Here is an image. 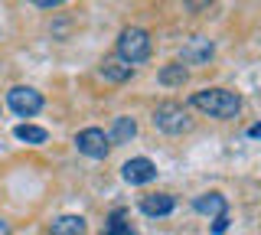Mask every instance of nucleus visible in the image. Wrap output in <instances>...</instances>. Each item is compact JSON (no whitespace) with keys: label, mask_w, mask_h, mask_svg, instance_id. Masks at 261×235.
Wrapping results in <instances>:
<instances>
[{"label":"nucleus","mask_w":261,"mask_h":235,"mask_svg":"<svg viewBox=\"0 0 261 235\" xmlns=\"http://www.w3.org/2000/svg\"><path fill=\"white\" fill-rule=\"evenodd\" d=\"M193 108L206 111L209 118H219V121H228L242 111V95L239 92H228V88H202L190 98Z\"/></svg>","instance_id":"1"},{"label":"nucleus","mask_w":261,"mask_h":235,"mask_svg":"<svg viewBox=\"0 0 261 235\" xmlns=\"http://www.w3.org/2000/svg\"><path fill=\"white\" fill-rule=\"evenodd\" d=\"M153 49V43H150V33L141 27H127V30H121V36H118V56L124 62H130V66H137V62H144L147 56H150Z\"/></svg>","instance_id":"2"},{"label":"nucleus","mask_w":261,"mask_h":235,"mask_svg":"<svg viewBox=\"0 0 261 235\" xmlns=\"http://www.w3.org/2000/svg\"><path fill=\"white\" fill-rule=\"evenodd\" d=\"M153 127L163 131V134H186V131H193V118L186 115L183 105L163 101V105L153 108Z\"/></svg>","instance_id":"3"},{"label":"nucleus","mask_w":261,"mask_h":235,"mask_svg":"<svg viewBox=\"0 0 261 235\" xmlns=\"http://www.w3.org/2000/svg\"><path fill=\"white\" fill-rule=\"evenodd\" d=\"M7 105H10V111H16L20 118H33L43 111V95L36 92V88H27V85H16L7 92Z\"/></svg>","instance_id":"4"},{"label":"nucleus","mask_w":261,"mask_h":235,"mask_svg":"<svg viewBox=\"0 0 261 235\" xmlns=\"http://www.w3.org/2000/svg\"><path fill=\"white\" fill-rule=\"evenodd\" d=\"M75 147H79V153H85L92 160H105L111 150V141L101 127H85V131L75 134Z\"/></svg>","instance_id":"5"},{"label":"nucleus","mask_w":261,"mask_h":235,"mask_svg":"<svg viewBox=\"0 0 261 235\" xmlns=\"http://www.w3.org/2000/svg\"><path fill=\"white\" fill-rule=\"evenodd\" d=\"M212 56H216V43L206 39V36H190V39H183V46H179L183 66H206Z\"/></svg>","instance_id":"6"},{"label":"nucleus","mask_w":261,"mask_h":235,"mask_svg":"<svg viewBox=\"0 0 261 235\" xmlns=\"http://www.w3.org/2000/svg\"><path fill=\"white\" fill-rule=\"evenodd\" d=\"M121 176H124L130 186H144V183H150L153 176H157V167H153V160H147V157H134V160H127V164L121 167Z\"/></svg>","instance_id":"7"},{"label":"nucleus","mask_w":261,"mask_h":235,"mask_svg":"<svg viewBox=\"0 0 261 235\" xmlns=\"http://www.w3.org/2000/svg\"><path fill=\"white\" fill-rule=\"evenodd\" d=\"M98 75H101L105 82L121 85V82H127V79L134 75V66H130V62H124V59H105L101 69H98Z\"/></svg>","instance_id":"8"},{"label":"nucleus","mask_w":261,"mask_h":235,"mask_svg":"<svg viewBox=\"0 0 261 235\" xmlns=\"http://www.w3.org/2000/svg\"><path fill=\"white\" fill-rule=\"evenodd\" d=\"M173 206H176V199L170 196V193H150V196L141 199V209L147 216H170Z\"/></svg>","instance_id":"9"},{"label":"nucleus","mask_w":261,"mask_h":235,"mask_svg":"<svg viewBox=\"0 0 261 235\" xmlns=\"http://www.w3.org/2000/svg\"><path fill=\"white\" fill-rule=\"evenodd\" d=\"M193 206H196V213H202V216H222L225 209H228V202L222 193H202V196H196L193 199Z\"/></svg>","instance_id":"10"},{"label":"nucleus","mask_w":261,"mask_h":235,"mask_svg":"<svg viewBox=\"0 0 261 235\" xmlns=\"http://www.w3.org/2000/svg\"><path fill=\"white\" fill-rule=\"evenodd\" d=\"M85 219L82 216H59L53 219V225H49V232L53 235H85Z\"/></svg>","instance_id":"11"},{"label":"nucleus","mask_w":261,"mask_h":235,"mask_svg":"<svg viewBox=\"0 0 261 235\" xmlns=\"http://www.w3.org/2000/svg\"><path fill=\"white\" fill-rule=\"evenodd\" d=\"M160 85H167V88H179V85H186V79H190V72H186L183 62H170V66H163L160 69Z\"/></svg>","instance_id":"12"},{"label":"nucleus","mask_w":261,"mask_h":235,"mask_svg":"<svg viewBox=\"0 0 261 235\" xmlns=\"http://www.w3.org/2000/svg\"><path fill=\"white\" fill-rule=\"evenodd\" d=\"M134 134H137V121L127 118V115H121V118H114V127H111L108 141H114V144H127Z\"/></svg>","instance_id":"13"},{"label":"nucleus","mask_w":261,"mask_h":235,"mask_svg":"<svg viewBox=\"0 0 261 235\" xmlns=\"http://www.w3.org/2000/svg\"><path fill=\"white\" fill-rule=\"evenodd\" d=\"M13 134H16V141H23V144H46L49 141V131L46 127H36V124H20Z\"/></svg>","instance_id":"14"},{"label":"nucleus","mask_w":261,"mask_h":235,"mask_svg":"<svg viewBox=\"0 0 261 235\" xmlns=\"http://www.w3.org/2000/svg\"><path fill=\"white\" fill-rule=\"evenodd\" d=\"M105 235H134V232H130L127 225L121 222V213H114L111 222H108V229H105Z\"/></svg>","instance_id":"15"},{"label":"nucleus","mask_w":261,"mask_h":235,"mask_svg":"<svg viewBox=\"0 0 261 235\" xmlns=\"http://www.w3.org/2000/svg\"><path fill=\"white\" fill-rule=\"evenodd\" d=\"M228 229V216L222 213V216H216V222H212V232H216V235H222Z\"/></svg>","instance_id":"16"},{"label":"nucleus","mask_w":261,"mask_h":235,"mask_svg":"<svg viewBox=\"0 0 261 235\" xmlns=\"http://www.w3.org/2000/svg\"><path fill=\"white\" fill-rule=\"evenodd\" d=\"M30 4L43 7V10H53V7H62V4H69V0H30Z\"/></svg>","instance_id":"17"},{"label":"nucleus","mask_w":261,"mask_h":235,"mask_svg":"<svg viewBox=\"0 0 261 235\" xmlns=\"http://www.w3.org/2000/svg\"><path fill=\"white\" fill-rule=\"evenodd\" d=\"M186 4H190V10H193V13H199L202 7L209 10V7H212V0H186Z\"/></svg>","instance_id":"18"},{"label":"nucleus","mask_w":261,"mask_h":235,"mask_svg":"<svg viewBox=\"0 0 261 235\" xmlns=\"http://www.w3.org/2000/svg\"><path fill=\"white\" fill-rule=\"evenodd\" d=\"M248 137H258V141H261V121H258V124H251V127H248Z\"/></svg>","instance_id":"19"},{"label":"nucleus","mask_w":261,"mask_h":235,"mask_svg":"<svg viewBox=\"0 0 261 235\" xmlns=\"http://www.w3.org/2000/svg\"><path fill=\"white\" fill-rule=\"evenodd\" d=\"M0 235H10V225H7L4 219H0Z\"/></svg>","instance_id":"20"}]
</instances>
